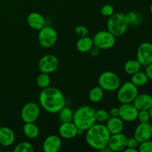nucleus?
<instances>
[{
    "mask_svg": "<svg viewBox=\"0 0 152 152\" xmlns=\"http://www.w3.org/2000/svg\"><path fill=\"white\" fill-rule=\"evenodd\" d=\"M39 102L42 108L50 114H56L65 106V99L59 89L48 87L40 92Z\"/></svg>",
    "mask_w": 152,
    "mask_h": 152,
    "instance_id": "nucleus-1",
    "label": "nucleus"
},
{
    "mask_svg": "<svg viewBox=\"0 0 152 152\" xmlns=\"http://www.w3.org/2000/svg\"><path fill=\"white\" fill-rule=\"evenodd\" d=\"M111 134L104 123H95L86 131V140L91 148L101 151L107 146Z\"/></svg>",
    "mask_w": 152,
    "mask_h": 152,
    "instance_id": "nucleus-2",
    "label": "nucleus"
},
{
    "mask_svg": "<svg viewBox=\"0 0 152 152\" xmlns=\"http://www.w3.org/2000/svg\"><path fill=\"white\" fill-rule=\"evenodd\" d=\"M95 111L92 107L83 105L74 112L73 123L76 125L78 129L86 132L92 126L96 123Z\"/></svg>",
    "mask_w": 152,
    "mask_h": 152,
    "instance_id": "nucleus-3",
    "label": "nucleus"
},
{
    "mask_svg": "<svg viewBox=\"0 0 152 152\" xmlns=\"http://www.w3.org/2000/svg\"><path fill=\"white\" fill-rule=\"evenodd\" d=\"M129 25L126 14L122 13H114L107 21V30L116 37L123 36L127 31Z\"/></svg>",
    "mask_w": 152,
    "mask_h": 152,
    "instance_id": "nucleus-4",
    "label": "nucleus"
},
{
    "mask_svg": "<svg viewBox=\"0 0 152 152\" xmlns=\"http://www.w3.org/2000/svg\"><path fill=\"white\" fill-rule=\"evenodd\" d=\"M138 94V87L131 81H127L123 85H120V88L117 89V97L121 104L132 103Z\"/></svg>",
    "mask_w": 152,
    "mask_h": 152,
    "instance_id": "nucleus-5",
    "label": "nucleus"
},
{
    "mask_svg": "<svg viewBox=\"0 0 152 152\" xmlns=\"http://www.w3.org/2000/svg\"><path fill=\"white\" fill-rule=\"evenodd\" d=\"M99 86L106 91H115L120 88L121 81L119 76L112 71H105L98 79Z\"/></svg>",
    "mask_w": 152,
    "mask_h": 152,
    "instance_id": "nucleus-6",
    "label": "nucleus"
},
{
    "mask_svg": "<svg viewBox=\"0 0 152 152\" xmlns=\"http://www.w3.org/2000/svg\"><path fill=\"white\" fill-rule=\"evenodd\" d=\"M58 34L56 30L51 26L45 25L39 31L38 41L42 47L45 48H52L56 43Z\"/></svg>",
    "mask_w": 152,
    "mask_h": 152,
    "instance_id": "nucleus-7",
    "label": "nucleus"
},
{
    "mask_svg": "<svg viewBox=\"0 0 152 152\" xmlns=\"http://www.w3.org/2000/svg\"><path fill=\"white\" fill-rule=\"evenodd\" d=\"M94 45L101 50L111 49L115 45L116 37L107 31H100L96 33L93 38Z\"/></svg>",
    "mask_w": 152,
    "mask_h": 152,
    "instance_id": "nucleus-8",
    "label": "nucleus"
},
{
    "mask_svg": "<svg viewBox=\"0 0 152 152\" xmlns=\"http://www.w3.org/2000/svg\"><path fill=\"white\" fill-rule=\"evenodd\" d=\"M40 116L39 105L33 102L25 104L21 111V118L24 123H35Z\"/></svg>",
    "mask_w": 152,
    "mask_h": 152,
    "instance_id": "nucleus-9",
    "label": "nucleus"
},
{
    "mask_svg": "<svg viewBox=\"0 0 152 152\" xmlns=\"http://www.w3.org/2000/svg\"><path fill=\"white\" fill-rule=\"evenodd\" d=\"M59 62L56 56L47 54L43 56L39 61V69L40 72L52 74L58 69Z\"/></svg>",
    "mask_w": 152,
    "mask_h": 152,
    "instance_id": "nucleus-10",
    "label": "nucleus"
},
{
    "mask_svg": "<svg viewBox=\"0 0 152 152\" xmlns=\"http://www.w3.org/2000/svg\"><path fill=\"white\" fill-rule=\"evenodd\" d=\"M137 59L142 66L152 63V43L144 42L140 45L137 50Z\"/></svg>",
    "mask_w": 152,
    "mask_h": 152,
    "instance_id": "nucleus-11",
    "label": "nucleus"
},
{
    "mask_svg": "<svg viewBox=\"0 0 152 152\" xmlns=\"http://www.w3.org/2000/svg\"><path fill=\"white\" fill-rule=\"evenodd\" d=\"M119 117L124 122L132 123L137 120L139 110L134 105L133 103L122 104L119 107Z\"/></svg>",
    "mask_w": 152,
    "mask_h": 152,
    "instance_id": "nucleus-12",
    "label": "nucleus"
},
{
    "mask_svg": "<svg viewBox=\"0 0 152 152\" xmlns=\"http://www.w3.org/2000/svg\"><path fill=\"white\" fill-rule=\"evenodd\" d=\"M127 137L122 132L115 134H111L107 146L111 151H124L127 146Z\"/></svg>",
    "mask_w": 152,
    "mask_h": 152,
    "instance_id": "nucleus-13",
    "label": "nucleus"
},
{
    "mask_svg": "<svg viewBox=\"0 0 152 152\" xmlns=\"http://www.w3.org/2000/svg\"><path fill=\"white\" fill-rule=\"evenodd\" d=\"M134 137L140 143L151 140L152 137V125L149 123H140L134 132Z\"/></svg>",
    "mask_w": 152,
    "mask_h": 152,
    "instance_id": "nucleus-14",
    "label": "nucleus"
},
{
    "mask_svg": "<svg viewBox=\"0 0 152 152\" xmlns=\"http://www.w3.org/2000/svg\"><path fill=\"white\" fill-rule=\"evenodd\" d=\"M62 140L60 137L55 134L48 136L42 143V149L45 152H57L62 147Z\"/></svg>",
    "mask_w": 152,
    "mask_h": 152,
    "instance_id": "nucleus-15",
    "label": "nucleus"
},
{
    "mask_svg": "<svg viewBox=\"0 0 152 152\" xmlns=\"http://www.w3.org/2000/svg\"><path fill=\"white\" fill-rule=\"evenodd\" d=\"M59 136L64 139H73L79 135V129L73 122L62 123L59 128Z\"/></svg>",
    "mask_w": 152,
    "mask_h": 152,
    "instance_id": "nucleus-16",
    "label": "nucleus"
},
{
    "mask_svg": "<svg viewBox=\"0 0 152 152\" xmlns=\"http://www.w3.org/2000/svg\"><path fill=\"white\" fill-rule=\"evenodd\" d=\"M132 103L139 111L142 110L148 111L152 106V96L145 93L138 94Z\"/></svg>",
    "mask_w": 152,
    "mask_h": 152,
    "instance_id": "nucleus-17",
    "label": "nucleus"
},
{
    "mask_svg": "<svg viewBox=\"0 0 152 152\" xmlns=\"http://www.w3.org/2000/svg\"><path fill=\"white\" fill-rule=\"evenodd\" d=\"M27 22L30 28L36 31H39L46 25V20L45 17L41 13L37 12L30 13L27 17Z\"/></svg>",
    "mask_w": 152,
    "mask_h": 152,
    "instance_id": "nucleus-18",
    "label": "nucleus"
},
{
    "mask_svg": "<svg viewBox=\"0 0 152 152\" xmlns=\"http://www.w3.org/2000/svg\"><path fill=\"white\" fill-rule=\"evenodd\" d=\"M105 125L111 134L121 133L124 129V121L120 117H111Z\"/></svg>",
    "mask_w": 152,
    "mask_h": 152,
    "instance_id": "nucleus-19",
    "label": "nucleus"
},
{
    "mask_svg": "<svg viewBox=\"0 0 152 152\" xmlns=\"http://www.w3.org/2000/svg\"><path fill=\"white\" fill-rule=\"evenodd\" d=\"M16 140L13 131L9 127H1L0 129V145L8 147L13 145Z\"/></svg>",
    "mask_w": 152,
    "mask_h": 152,
    "instance_id": "nucleus-20",
    "label": "nucleus"
},
{
    "mask_svg": "<svg viewBox=\"0 0 152 152\" xmlns=\"http://www.w3.org/2000/svg\"><path fill=\"white\" fill-rule=\"evenodd\" d=\"M94 45L93 39L88 36L80 37L77 40V44H76L77 50L83 53H86L90 51Z\"/></svg>",
    "mask_w": 152,
    "mask_h": 152,
    "instance_id": "nucleus-21",
    "label": "nucleus"
},
{
    "mask_svg": "<svg viewBox=\"0 0 152 152\" xmlns=\"http://www.w3.org/2000/svg\"><path fill=\"white\" fill-rule=\"evenodd\" d=\"M23 132L28 139H36L39 135V129L34 123H25L23 126Z\"/></svg>",
    "mask_w": 152,
    "mask_h": 152,
    "instance_id": "nucleus-22",
    "label": "nucleus"
},
{
    "mask_svg": "<svg viewBox=\"0 0 152 152\" xmlns=\"http://www.w3.org/2000/svg\"><path fill=\"white\" fill-rule=\"evenodd\" d=\"M148 80L149 79L147 77L145 71H142L141 70L132 75V78H131V82L137 87H142V86H145L148 83Z\"/></svg>",
    "mask_w": 152,
    "mask_h": 152,
    "instance_id": "nucleus-23",
    "label": "nucleus"
},
{
    "mask_svg": "<svg viewBox=\"0 0 152 152\" xmlns=\"http://www.w3.org/2000/svg\"><path fill=\"white\" fill-rule=\"evenodd\" d=\"M142 65L137 59H130L124 64V70L129 75H133L141 70Z\"/></svg>",
    "mask_w": 152,
    "mask_h": 152,
    "instance_id": "nucleus-24",
    "label": "nucleus"
},
{
    "mask_svg": "<svg viewBox=\"0 0 152 152\" xmlns=\"http://www.w3.org/2000/svg\"><path fill=\"white\" fill-rule=\"evenodd\" d=\"M89 99L93 103L101 102L104 97V90L100 86H96L91 89L88 94Z\"/></svg>",
    "mask_w": 152,
    "mask_h": 152,
    "instance_id": "nucleus-25",
    "label": "nucleus"
},
{
    "mask_svg": "<svg viewBox=\"0 0 152 152\" xmlns=\"http://www.w3.org/2000/svg\"><path fill=\"white\" fill-rule=\"evenodd\" d=\"M59 114V120L61 123H68L73 122L74 118V111L68 107H63L60 111L58 112Z\"/></svg>",
    "mask_w": 152,
    "mask_h": 152,
    "instance_id": "nucleus-26",
    "label": "nucleus"
},
{
    "mask_svg": "<svg viewBox=\"0 0 152 152\" xmlns=\"http://www.w3.org/2000/svg\"><path fill=\"white\" fill-rule=\"evenodd\" d=\"M50 84V77L48 74L42 73L37 77V85L39 88L44 89L49 87Z\"/></svg>",
    "mask_w": 152,
    "mask_h": 152,
    "instance_id": "nucleus-27",
    "label": "nucleus"
},
{
    "mask_svg": "<svg viewBox=\"0 0 152 152\" xmlns=\"http://www.w3.org/2000/svg\"><path fill=\"white\" fill-rule=\"evenodd\" d=\"M126 19L129 22V25H137L142 22V17L139 13L134 11H130L126 14Z\"/></svg>",
    "mask_w": 152,
    "mask_h": 152,
    "instance_id": "nucleus-28",
    "label": "nucleus"
},
{
    "mask_svg": "<svg viewBox=\"0 0 152 152\" xmlns=\"http://www.w3.org/2000/svg\"><path fill=\"white\" fill-rule=\"evenodd\" d=\"M34 151V145L29 142H19L13 148V151L14 152H33Z\"/></svg>",
    "mask_w": 152,
    "mask_h": 152,
    "instance_id": "nucleus-29",
    "label": "nucleus"
},
{
    "mask_svg": "<svg viewBox=\"0 0 152 152\" xmlns=\"http://www.w3.org/2000/svg\"><path fill=\"white\" fill-rule=\"evenodd\" d=\"M96 114V122H99V123H104L105 124L108 119L111 117L108 111H106L105 109H99L96 111L95 112Z\"/></svg>",
    "mask_w": 152,
    "mask_h": 152,
    "instance_id": "nucleus-30",
    "label": "nucleus"
},
{
    "mask_svg": "<svg viewBox=\"0 0 152 152\" xmlns=\"http://www.w3.org/2000/svg\"><path fill=\"white\" fill-rule=\"evenodd\" d=\"M140 123H149L151 120V116H150L149 111L148 110H142L139 111L137 116V120Z\"/></svg>",
    "mask_w": 152,
    "mask_h": 152,
    "instance_id": "nucleus-31",
    "label": "nucleus"
},
{
    "mask_svg": "<svg viewBox=\"0 0 152 152\" xmlns=\"http://www.w3.org/2000/svg\"><path fill=\"white\" fill-rule=\"evenodd\" d=\"M101 14L103 16H106V17H109L111 15L114 13V8L111 4H104L100 9Z\"/></svg>",
    "mask_w": 152,
    "mask_h": 152,
    "instance_id": "nucleus-32",
    "label": "nucleus"
},
{
    "mask_svg": "<svg viewBox=\"0 0 152 152\" xmlns=\"http://www.w3.org/2000/svg\"><path fill=\"white\" fill-rule=\"evenodd\" d=\"M138 151L140 152H152V140H148L140 142L138 147Z\"/></svg>",
    "mask_w": 152,
    "mask_h": 152,
    "instance_id": "nucleus-33",
    "label": "nucleus"
},
{
    "mask_svg": "<svg viewBox=\"0 0 152 152\" xmlns=\"http://www.w3.org/2000/svg\"><path fill=\"white\" fill-rule=\"evenodd\" d=\"M74 31L80 37H86L88 35V29L84 25H77L74 28Z\"/></svg>",
    "mask_w": 152,
    "mask_h": 152,
    "instance_id": "nucleus-34",
    "label": "nucleus"
},
{
    "mask_svg": "<svg viewBox=\"0 0 152 152\" xmlns=\"http://www.w3.org/2000/svg\"><path fill=\"white\" fill-rule=\"evenodd\" d=\"M139 145H140V142H138V141L134 137L128 138L127 146H126V148H135V149H138Z\"/></svg>",
    "mask_w": 152,
    "mask_h": 152,
    "instance_id": "nucleus-35",
    "label": "nucleus"
},
{
    "mask_svg": "<svg viewBox=\"0 0 152 152\" xmlns=\"http://www.w3.org/2000/svg\"><path fill=\"white\" fill-rule=\"evenodd\" d=\"M108 112L111 117H119V114H120L119 108L117 107H113L108 111Z\"/></svg>",
    "mask_w": 152,
    "mask_h": 152,
    "instance_id": "nucleus-36",
    "label": "nucleus"
},
{
    "mask_svg": "<svg viewBox=\"0 0 152 152\" xmlns=\"http://www.w3.org/2000/svg\"><path fill=\"white\" fill-rule=\"evenodd\" d=\"M100 50H101V49H99V48L96 47V46L94 45L89 52H90V53L91 54V56H99V54L100 53Z\"/></svg>",
    "mask_w": 152,
    "mask_h": 152,
    "instance_id": "nucleus-37",
    "label": "nucleus"
},
{
    "mask_svg": "<svg viewBox=\"0 0 152 152\" xmlns=\"http://www.w3.org/2000/svg\"><path fill=\"white\" fill-rule=\"evenodd\" d=\"M145 72L150 80H152V63L145 66Z\"/></svg>",
    "mask_w": 152,
    "mask_h": 152,
    "instance_id": "nucleus-38",
    "label": "nucleus"
},
{
    "mask_svg": "<svg viewBox=\"0 0 152 152\" xmlns=\"http://www.w3.org/2000/svg\"><path fill=\"white\" fill-rule=\"evenodd\" d=\"M125 152H138V149H135V148H126L124 149Z\"/></svg>",
    "mask_w": 152,
    "mask_h": 152,
    "instance_id": "nucleus-39",
    "label": "nucleus"
},
{
    "mask_svg": "<svg viewBox=\"0 0 152 152\" xmlns=\"http://www.w3.org/2000/svg\"><path fill=\"white\" fill-rule=\"evenodd\" d=\"M148 111H149V113H150V116H151V120H152V106H151V108H150L149 110H148Z\"/></svg>",
    "mask_w": 152,
    "mask_h": 152,
    "instance_id": "nucleus-40",
    "label": "nucleus"
},
{
    "mask_svg": "<svg viewBox=\"0 0 152 152\" xmlns=\"http://www.w3.org/2000/svg\"><path fill=\"white\" fill-rule=\"evenodd\" d=\"M150 13H151V14L152 16V3L151 4V6H150Z\"/></svg>",
    "mask_w": 152,
    "mask_h": 152,
    "instance_id": "nucleus-41",
    "label": "nucleus"
},
{
    "mask_svg": "<svg viewBox=\"0 0 152 152\" xmlns=\"http://www.w3.org/2000/svg\"><path fill=\"white\" fill-rule=\"evenodd\" d=\"M1 126H0V129H1Z\"/></svg>",
    "mask_w": 152,
    "mask_h": 152,
    "instance_id": "nucleus-42",
    "label": "nucleus"
}]
</instances>
